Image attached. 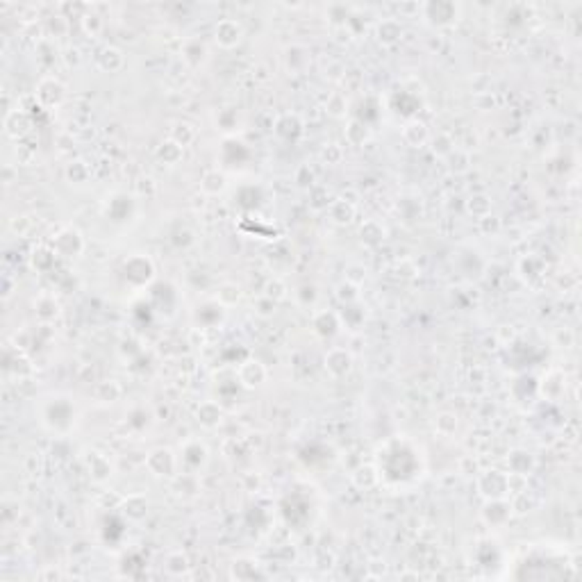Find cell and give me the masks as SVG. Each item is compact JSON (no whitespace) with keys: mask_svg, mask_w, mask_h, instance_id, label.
I'll use <instances>...</instances> for the list:
<instances>
[{"mask_svg":"<svg viewBox=\"0 0 582 582\" xmlns=\"http://www.w3.org/2000/svg\"><path fill=\"white\" fill-rule=\"evenodd\" d=\"M398 466H400L398 484L407 482V480H414V477L419 475V471H421V466H419V451H416L409 442H405V439H400V460H398L396 446H394V439L385 444V449L378 451V466L376 468H378L380 480L394 484V477H396Z\"/></svg>","mask_w":582,"mask_h":582,"instance_id":"6da1fadb","label":"cell"},{"mask_svg":"<svg viewBox=\"0 0 582 582\" xmlns=\"http://www.w3.org/2000/svg\"><path fill=\"white\" fill-rule=\"evenodd\" d=\"M41 423L55 435H66L76 425V405L64 394H50L41 402Z\"/></svg>","mask_w":582,"mask_h":582,"instance_id":"7a4b0ae2","label":"cell"},{"mask_svg":"<svg viewBox=\"0 0 582 582\" xmlns=\"http://www.w3.org/2000/svg\"><path fill=\"white\" fill-rule=\"evenodd\" d=\"M419 12L430 28H451L460 21L462 7L451 0H432V3L419 5Z\"/></svg>","mask_w":582,"mask_h":582,"instance_id":"3957f363","label":"cell"},{"mask_svg":"<svg viewBox=\"0 0 582 582\" xmlns=\"http://www.w3.org/2000/svg\"><path fill=\"white\" fill-rule=\"evenodd\" d=\"M512 489V475L503 473L498 468H487L477 475V491L484 501H494V498H505L507 491Z\"/></svg>","mask_w":582,"mask_h":582,"instance_id":"277c9868","label":"cell"},{"mask_svg":"<svg viewBox=\"0 0 582 582\" xmlns=\"http://www.w3.org/2000/svg\"><path fill=\"white\" fill-rule=\"evenodd\" d=\"M155 275V266L151 262V257L141 255V252H134L123 262V278L134 287H146L151 285Z\"/></svg>","mask_w":582,"mask_h":582,"instance_id":"5b68a950","label":"cell"},{"mask_svg":"<svg viewBox=\"0 0 582 582\" xmlns=\"http://www.w3.org/2000/svg\"><path fill=\"white\" fill-rule=\"evenodd\" d=\"M146 466L155 477H175L177 468H180V462H177V455L173 451L160 446V449L148 453Z\"/></svg>","mask_w":582,"mask_h":582,"instance_id":"8992f818","label":"cell"},{"mask_svg":"<svg viewBox=\"0 0 582 582\" xmlns=\"http://www.w3.org/2000/svg\"><path fill=\"white\" fill-rule=\"evenodd\" d=\"M177 462H180V466L184 471L198 473V471H203L205 464L210 462V451H207V446L203 442H198V439H189V442H184L180 455H177Z\"/></svg>","mask_w":582,"mask_h":582,"instance_id":"52a82bcc","label":"cell"},{"mask_svg":"<svg viewBox=\"0 0 582 582\" xmlns=\"http://www.w3.org/2000/svg\"><path fill=\"white\" fill-rule=\"evenodd\" d=\"M134 212H137V200L134 196H128L125 191H116L111 193L105 203V216L111 219L114 223H125L130 221Z\"/></svg>","mask_w":582,"mask_h":582,"instance_id":"ba28073f","label":"cell"},{"mask_svg":"<svg viewBox=\"0 0 582 582\" xmlns=\"http://www.w3.org/2000/svg\"><path fill=\"white\" fill-rule=\"evenodd\" d=\"M53 250L62 257H78L85 250V239H82L80 230L76 228H64L55 235Z\"/></svg>","mask_w":582,"mask_h":582,"instance_id":"9c48e42d","label":"cell"},{"mask_svg":"<svg viewBox=\"0 0 582 582\" xmlns=\"http://www.w3.org/2000/svg\"><path fill=\"white\" fill-rule=\"evenodd\" d=\"M244 39V25L239 23L237 19H221L219 23L214 25V41L219 43L221 48H237Z\"/></svg>","mask_w":582,"mask_h":582,"instance_id":"30bf717a","label":"cell"},{"mask_svg":"<svg viewBox=\"0 0 582 582\" xmlns=\"http://www.w3.org/2000/svg\"><path fill=\"white\" fill-rule=\"evenodd\" d=\"M325 371L330 373L332 378H346L350 369H353V355L348 353L346 348H332V350H327V355H325Z\"/></svg>","mask_w":582,"mask_h":582,"instance_id":"8fae6325","label":"cell"},{"mask_svg":"<svg viewBox=\"0 0 582 582\" xmlns=\"http://www.w3.org/2000/svg\"><path fill=\"white\" fill-rule=\"evenodd\" d=\"M36 98L43 107L53 109L64 100V85L57 78H43L36 87Z\"/></svg>","mask_w":582,"mask_h":582,"instance_id":"7c38bea8","label":"cell"},{"mask_svg":"<svg viewBox=\"0 0 582 582\" xmlns=\"http://www.w3.org/2000/svg\"><path fill=\"white\" fill-rule=\"evenodd\" d=\"M282 59H285V69L291 73V76H303L312 64V53L305 46L294 43V46H289L285 50V57Z\"/></svg>","mask_w":582,"mask_h":582,"instance_id":"4fadbf2b","label":"cell"},{"mask_svg":"<svg viewBox=\"0 0 582 582\" xmlns=\"http://www.w3.org/2000/svg\"><path fill=\"white\" fill-rule=\"evenodd\" d=\"M512 517V505L505 501V498H494V501L484 503L482 510V519L484 524L496 528V526H505Z\"/></svg>","mask_w":582,"mask_h":582,"instance_id":"5bb4252c","label":"cell"},{"mask_svg":"<svg viewBox=\"0 0 582 582\" xmlns=\"http://www.w3.org/2000/svg\"><path fill=\"white\" fill-rule=\"evenodd\" d=\"M507 466H510V475L526 477L535 471L537 460H535V455L526 449H514L507 453Z\"/></svg>","mask_w":582,"mask_h":582,"instance_id":"9a60e30c","label":"cell"},{"mask_svg":"<svg viewBox=\"0 0 582 582\" xmlns=\"http://www.w3.org/2000/svg\"><path fill=\"white\" fill-rule=\"evenodd\" d=\"M402 139H405L407 146L421 148L430 141V130L421 118H409V121H405V125H402Z\"/></svg>","mask_w":582,"mask_h":582,"instance_id":"2e32d148","label":"cell"},{"mask_svg":"<svg viewBox=\"0 0 582 582\" xmlns=\"http://www.w3.org/2000/svg\"><path fill=\"white\" fill-rule=\"evenodd\" d=\"M266 380V369L262 362L257 360H246L241 362V367H239V382L244 387H248V389H255Z\"/></svg>","mask_w":582,"mask_h":582,"instance_id":"e0dca14e","label":"cell"},{"mask_svg":"<svg viewBox=\"0 0 582 582\" xmlns=\"http://www.w3.org/2000/svg\"><path fill=\"white\" fill-rule=\"evenodd\" d=\"M312 327H314V332L323 339L334 337L341 327V319L339 314H334V312H319L314 321H312Z\"/></svg>","mask_w":582,"mask_h":582,"instance_id":"ac0fdd59","label":"cell"},{"mask_svg":"<svg viewBox=\"0 0 582 582\" xmlns=\"http://www.w3.org/2000/svg\"><path fill=\"white\" fill-rule=\"evenodd\" d=\"M327 214H330L332 223H337V226H348L355 219V203L346 198H337L327 205Z\"/></svg>","mask_w":582,"mask_h":582,"instance_id":"d6986e66","label":"cell"},{"mask_svg":"<svg viewBox=\"0 0 582 582\" xmlns=\"http://www.w3.org/2000/svg\"><path fill=\"white\" fill-rule=\"evenodd\" d=\"M200 189H203L205 196H219L228 189V175L219 169H212L200 177Z\"/></svg>","mask_w":582,"mask_h":582,"instance_id":"ffe728a7","label":"cell"},{"mask_svg":"<svg viewBox=\"0 0 582 582\" xmlns=\"http://www.w3.org/2000/svg\"><path fill=\"white\" fill-rule=\"evenodd\" d=\"M376 34H378L380 43H385V46H394V43H398L402 39V25L396 19H382L376 28Z\"/></svg>","mask_w":582,"mask_h":582,"instance_id":"44dd1931","label":"cell"},{"mask_svg":"<svg viewBox=\"0 0 582 582\" xmlns=\"http://www.w3.org/2000/svg\"><path fill=\"white\" fill-rule=\"evenodd\" d=\"M207 46L200 39H189L182 46V59L186 64L191 66V69H198V66H203L207 62Z\"/></svg>","mask_w":582,"mask_h":582,"instance_id":"7402d4cb","label":"cell"},{"mask_svg":"<svg viewBox=\"0 0 582 582\" xmlns=\"http://www.w3.org/2000/svg\"><path fill=\"white\" fill-rule=\"evenodd\" d=\"M125 64V57H123V50L116 48V46H105L100 50L98 55V69L105 71V73H116L121 71Z\"/></svg>","mask_w":582,"mask_h":582,"instance_id":"603a6c76","label":"cell"},{"mask_svg":"<svg viewBox=\"0 0 582 582\" xmlns=\"http://www.w3.org/2000/svg\"><path fill=\"white\" fill-rule=\"evenodd\" d=\"M233 578L237 580H255V578H264V573L259 571V562L250 557H239L233 562Z\"/></svg>","mask_w":582,"mask_h":582,"instance_id":"cb8c5ba5","label":"cell"},{"mask_svg":"<svg viewBox=\"0 0 582 582\" xmlns=\"http://www.w3.org/2000/svg\"><path fill=\"white\" fill-rule=\"evenodd\" d=\"M275 132H278L282 139L296 141L298 137H301V132H303V123H301V118H298L296 114H285L278 123H275Z\"/></svg>","mask_w":582,"mask_h":582,"instance_id":"d4e9b609","label":"cell"},{"mask_svg":"<svg viewBox=\"0 0 582 582\" xmlns=\"http://www.w3.org/2000/svg\"><path fill=\"white\" fill-rule=\"evenodd\" d=\"M196 416H198V423L203 425V428H216V425L221 423V419H223V409L216 405V402H212V400H207V402H203V405L198 407V412H196Z\"/></svg>","mask_w":582,"mask_h":582,"instance_id":"484cf974","label":"cell"},{"mask_svg":"<svg viewBox=\"0 0 582 582\" xmlns=\"http://www.w3.org/2000/svg\"><path fill=\"white\" fill-rule=\"evenodd\" d=\"M123 514L132 521H141L148 514V501L146 496L141 494H132L123 501Z\"/></svg>","mask_w":582,"mask_h":582,"instance_id":"4316f807","label":"cell"},{"mask_svg":"<svg viewBox=\"0 0 582 582\" xmlns=\"http://www.w3.org/2000/svg\"><path fill=\"white\" fill-rule=\"evenodd\" d=\"M34 312H36V316H39V321L48 323V321H53L59 314V303L50 294H41L39 301L34 303Z\"/></svg>","mask_w":582,"mask_h":582,"instance_id":"83f0119b","label":"cell"},{"mask_svg":"<svg viewBox=\"0 0 582 582\" xmlns=\"http://www.w3.org/2000/svg\"><path fill=\"white\" fill-rule=\"evenodd\" d=\"M171 141H175L177 146H191L193 144V139H196V128L189 123V121H177L173 128H171Z\"/></svg>","mask_w":582,"mask_h":582,"instance_id":"f1b7e54d","label":"cell"},{"mask_svg":"<svg viewBox=\"0 0 582 582\" xmlns=\"http://www.w3.org/2000/svg\"><path fill=\"white\" fill-rule=\"evenodd\" d=\"M182 153H184L182 146H177L175 141L166 139V141H162V144H160L158 153H155V155H158V160H162L164 164H169V166H175V164L182 160Z\"/></svg>","mask_w":582,"mask_h":582,"instance_id":"f546056e","label":"cell"},{"mask_svg":"<svg viewBox=\"0 0 582 582\" xmlns=\"http://www.w3.org/2000/svg\"><path fill=\"white\" fill-rule=\"evenodd\" d=\"M353 482L357 484L360 489H371V487H376V484L380 482V475H378V468L376 466H360L357 471L353 473Z\"/></svg>","mask_w":582,"mask_h":582,"instance_id":"4dcf8cb0","label":"cell"},{"mask_svg":"<svg viewBox=\"0 0 582 582\" xmlns=\"http://www.w3.org/2000/svg\"><path fill=\"white\" fill-rule=\"evenodd\" d=\"M239 298H241V289L235 282H223L219 287V294H216V303H221L223 308H233V305L239 303Z\"/></svg>","mask_w":582,"mask_h":582,"instance_id":"1f68e13d","label":"cell"},{"mask_svg":"<svg viewBox=\"0 0 582 582\" xmlns=\"http://www.w3.org/2000/svg\"><path fill=\"white\" fill-rule=\"evenodd\" d=\"M457 414L453 412H442L435 416V430L439 432L442 437H451L455 435V430H457Z\"/></svg>","mask_w":582,"mask_h":582,"instance_id":"d6a6232c","label":"cell"},{"mask_svg":"<svg viewBox=\"0 0 582 582\" xmlns=\"http://www.w3.org/2000/svg\"><path fill=\"white\" fill-rule=\"evenodd\" d=\"M89 471H91V477L94 480H107V477H111V464L107 462L105 455H100V453H94V466L89 464Z\"/></svg>","mask_w":582,"mask_h":582,"instance_id":"836d02e7","label":"cell"},{"mask_svg":"<svg viewBox=\"0 0 582 582\" xmlns=\"http://www.w3.org/2000/svg\"><path fill=\"white\" fill-rule=\"evenodd\" d=\"M346 139L350 141L353 146H362L364 141L369 139V128H367V123L364 121H353L346 128Z\"/></svg>","mask_w":582,"mask_h":582,"instance_id":"e575fe53","label":"cell"},{"mask_svg":"<svg viewBox=\"0 0 582 582\" xmlns=\"http://www.w3.org/2000/svg\"><path fill=\"white\" fill-rule=\"evenodd\" d=\"M166 571L171 576H184L189 571V557L184 553H171L166 557Z\"/></svg>","mask_w":582,"mask_h":582,"instance_id":"d590c367","label":"cell"},{"mask_svg":"<svg viewBox=\"0 0 582 582\" xmlns=\"http://www.w3.org/2000/svg\"><path fill=\"white\" fill-rule=\"evenodd\" d=\"M468 212H471L475 219H484V216L491 214V203L487 196H482V193H477V196H471V200L466 203Z\"/></svg>","mask_w":582,"mask_h":582,"instance_id":"8d00e7d4","label":"cell"},{"mask_svg":"<svg viewBox=\"0 0 582 582\" xmlns=\"http://www.w3.org/2000/svg\"><path fill=\"white\" fill-rule=\"evenodd\" d=\"M360 235H362V241H367V244H371V246H376V244H380L385 239V230L378 226L376 221H367L362 226V230H360Z\"/></svg>","mask_w":582,"mask_h":582,"instance_id":"74e56055","label":"cell"},{"mask_svg":"<svg viewBox=\"0 0 582 582\" xmlns=\"http://www.w3.org/2000/svg\"><path fill=\"white\" fill-rule=\"evenodd\" d=\"M87 175H89V169H87V164L85 162H71L69 166H66V177H69L71 182H76V184H82L87 180Z\"/></svg>","mask_w":582,"mask_h":582,"instance_id":"f35d334b","label":"cell"},{"mask_svg":"<svg viewBox=\"0 0 582 582\" xmlns=\"http://www.w3.org/2000/svg\"><path fill=\"white\" fill-rule=\"evenodd\" d=\"M337 298L344 305H353L357 298H360V291H357V285L355 282H341V285L337 287Z\"/></svg>","mask_w":582,"mask_h":582,"instance_id":"ab89813d","label":"cell"},{"mask_svg":"<svg viewBox=\"0 0 582 582\" xmlns=\"http://www.w3.org/2000/svg\"><path fill=\"white\" fill-rule=\"evenodd\" d=\"M264 296H266V298H271V301H275V303H280L282 298L287 296V287H285V282L278 280V278L268 280V282H266V287H264Z\"/></svg>","mask_w":582,"mask_h":582,"instance_id":"60d3db41","label":"cell"},{"mask_svg":"<svg viewBox=\"0 0 582 582\" xmlns=\"http://www.w3.org/2000/svg\"><path fill=\"white\" fill-rule=\"evenodd\" d=\"M325 109L330 111V114L334 116V118H341V116H346V100L341 98L339 94H332L330 96V100L325 103Z\"/></svg>","mask_w":582,"mask_h":582,"instance_id":"b9f144b4","label":"cell"},{"mask_svg":"<svg viewBox=\"0 0 582 582\" xmlns=\"http://www.w3.org/2000/svg\"><path fill=\"white\" fill-rule=\"evenodd\" d=\"M321 158H323L327 164H339L341 158H344V151L337 146V144H330V146H325L323 148V153H321Z\"/></svg>","mask_w":582,"mask_h":582,"instance_id":"7bdbcfd3","label":"cell"}]
</instances>
